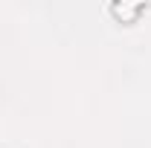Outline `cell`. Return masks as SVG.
Listing matches in <instances>:
<instances>
[{
    "instance_id": "1",
    "label": "cell",
    "mask_w": 151,
    "mask_h": 148,
    "mask_svg": "<svg viewBox=\"0 0 151 148\" xmlns=\"http://www.w3.org/2000/svg\"><path fill=\"white\" fill-rule=\"evenodd\" d=\"M142 9H145L142 3H134V6H119V3H111V12H113V15H119L122 20H131L134 15H137V12H142Z\"/></svg>"
}]
</instances>
